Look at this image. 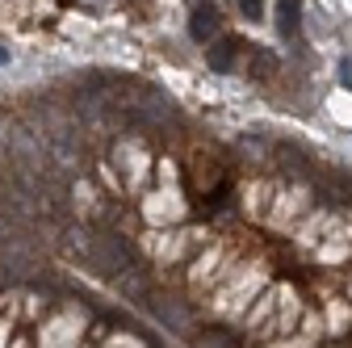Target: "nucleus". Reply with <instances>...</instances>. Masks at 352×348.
<instances>
[{
    "mask_svg": "<svg viewBox=\"0 0 352 348\" xmlns=\"http://www.w3.org/2000/svg\"><path fill=\"white\" fill-rule=\"evenodd\" d=\"M218 21H223V17H218V9L210 5V0H197V5L189 9V38L193 42H210L214 34H223Z\"/></svg>",
    "mask_w": 352,
    "mask_h": 348,
    "instance_id": "obj_1",
    "label": "nucleus"
},
{
    "mask_svg": "<svg viewBox=\"0 0 352 348\" xmlns=\"http://www.w3.org/2000/svg\"><path fill=\"white\" fill-rule=\"evenodd\" d=\"M302 17H306L302 0H277V34H281V42L302 38Z\"/></svg>",
    "mask_w": 352,
    "mask_h": 348,
    "instance_id": "obj_2",
    "label": "nucleus"
},
{
    "mask_svg": "<svg viewBox=\"0 0 352 348\" xmlns=\"http://www.w3.org/2000/svg\"><path fill=\"white\" fill-rule=\"evenodd\" d=\"M235 55H239V38H223L210 47V67L214 72H231L235 67Z\"/></svg>",
    "mask_w": 352,
    "mask_h": 348,
    "instance_id": "obj_3",
    "label": "nucleus"
},
{
    "mask_svg": "<svg viewBox=\"0 0 352 348\" xmlns=\"http://www.w3.org/2000/svg\"><path fill=\"white\" fill-rule=\"evenodd\" d=\"M239 13H243L248 21H260V17H264V0H239Z\"/></svg>",
    "mask_w": 352,
    "mask_h": 348,
    "instance_id": "obj_4",
    "label": "nucleus"
},
{
    "mask_svg": "<svg viewBox=\"0 0 352 348\" xmlns=\"http://www.w3.org/2000/svg\"><path fill=\"white\" fill-rule=\"evenodd\" d=\"M340 80H344V89H352V59L340 63Z\"/></svg>",
    "mask_w": 352,
    "mask_h": 348,
    "instance_id": "obj_5",
    "label": "nucleus"
},
{
    "mask_svg": "<svg viewBox=\"0 0 352 348\" xmlns=\"http://www.w3.org/2000/svg\"><path fill=\"white\" fill-rule=\"evenodd\" d=\"M5 63H9V51H5V47H0V67H5Z\"/></svg>",
    "mask_w": 352,
    "mask_h": 348,
    "instance_id": "obj_6",
    "label": "nucleus"
}]
</instances>
